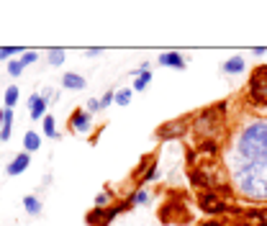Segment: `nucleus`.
Here are the masks:
<instances>
[{
  "label": "nucleus",
  "mask_w": 267,
  "mask_h": 226,
  "mask_svg": "<svg viewBox=\"0 0 267 226\" xmlns=\"http://www.w3.org/2000/svg\"><path fill=\"white\" fill-rule=\"evenodd\" d=\"M249 219H254L260 226H267V209H260V211H249Z\"/></svg>",
  "instance_id": "obj_26"
},
{
  "label": "nucleus",
  "mask_w": 267,
  "mask_h": 226,
  "mask_svg": "<svg viewBox=\"0 0 267 226\" xmlns=\"http://www.w3.org/2000/svg\"><path fill=\"white\" fill-rule=\"evenodd\" d=\"M188 131V123H185V119H175V121H167L157 129V139L162 141H172V139H180L183 134Z\"/></svg>",
  "instance_id": "obj_6"
},
{
  "label": "nucleus",
  "mask_w": 267,
  "mask_h": 226,
  "mask_svg": "<svg viewBox=\"0 0 267 226\" xmlns=\"http://www.w3.org/2000/svg\"><path fill=\"white\" fill-rule=\"evenodd\" d=\"M121 211H123V206H108V209H95L93 206V211L85 216V221H87V226H108Z\"/></svg>",
  "instance_id": "obj_5"
},
{
  "label": "nucleus",
  "mask_w": 267,
  "mask_h": 226,
  "mask_svg": "<svg viewBox=\"0 0 267 226\" xmlns=\"http://www.w3.org/2000/svg\"><path fill=\"white\" fill-rule=\"evenodd\" d=\"M3 111H5V108H0V126H3Z\"/></svg>",
  "instance_id": "obj_34"
},
{
  "label": "nucleus",
  "mask_w": 267,
  "mask_h": 226,
  "mask_svg": "<svg viewBox=\"0 0 267 226\" xmlns=\"http://www.w3.org/2000/svg\"><path fill=\"white\" fill-rule=\"evenodd\" d=\"M131 98H134V90L131 87H121V90H116V98H113V103L116 105H123L126 108L131 103Z\"/></svg>",
  "instance_id": "obj_17"
},
{
  "label": "nucleus",
  "mask_w": 267,
  "mask_h": 226,
  "mask_svg": "<svg viewBox=\"0 0 267 226\" xmlns=\"http://www.w3.org/2000/svg\"><path fill=\"white\" fill-rule=\"evenodd\" d=\"M41 123H44V134H47L49 139H59V131H57V121L51 119V116H44V119H41Z\"/></svg>",
  "instance_id": "obj_19"
},
{
  "label": "nucleus",
  "mask_w": 267,
  "mask_h": 226,
  "mask_svg": "<svg viewBox=\"0 0 267 226\" xmlns=\"http://www.w3.org/2000/svg\"><path fill=\"white\" fill-rule=\"evenodd\" d=\"M41 147V137H39V134L36 131H26L23 134V152H29V155H31V152H36Z\"/></svg>",
  "instance_id": "obj_16"
},
{
  "label": "nucleus",
  "mask_w": 267,
  "mask_h": 226,
  "mask_svg": "<svg viewBox=\"0 0 267 226\" xmlns=\"http://www.w3.org/2000/svg\"><path fill=\"white\" fill-rule=\"evenodd\" d=\"M200 209L206 211V213H221V211H226L229 206L221 201L216 193H203L200 195Z\"/></svg>",
  "instance_id": "obj_9"
},
{
  "label": "nucleus",
  "mask_w": 267,
  "mask_h": 226,
  "mask_svg": "<svg viewBox=\"0 0 267 226\" xmlns=\"http://www.w3.org/2000/svg\"><path fill=\"white\" fill-rule=\"evenodd\" d=\"M23 209L29 216H41V201H39V195H23Z\"/></svg>",
  "instance_id": "obj_15"
},
{
  "label": "nucleus",
  "mask_w": 267,
  "mask_h": 226,
  "mask_svg": "<svg viewBox=\"0 0 267 226\" xmlns=\"http://www.w3.org/2000/svg\"><path fill=\"white\" fill-rule=\"evenodd\" d=\"M252 54H254V57H265L267 49H265V47H254V49H252Z\"/></svg>",
  "instance_id": "obj_32"
},
{
  "label": "nucleus",
  "mask_w": 267,
  "mask_h": 226,
  "mask_svg": "<svg viewBox=\"0 0 267 226\" xmlns=\"http://www.w3.org/2000/svg\"><path fill=\"white\" fill-rule=\"evenodd\" d=\"M85 54H87V57H98V54H103V49L100 47H87Z\"/></svg>",
  "instance_id": "obj_31"
},
{
  "label": "nucleus",
  "mask_w": 267,
  "mask_h": 226,
  "mask_svg": "<svg viewBox=\"0 0 267 226\" xmlns=\"http://www.w3.org/2000/svg\"><path fill=\"white\" fill-rule=\"evenodd\" d=\"M13 54H23V49H18V47H3V49H0V59H8V57H13Z\"/></svg>",
  "instance_id": "obj_28"
},
{
  "label": "nucleus",
  "mask_w": 267,
  "mask_h": 226,
  "mask_svg": "<svg viewBox=\"0 0 267 226\" xmlns=\"http://www.w3.org/2000/svg\"><path fill=\"white\" fill-rule=\"evenodd\" d=\"M149 83H152V72H141L139 77H134V93H141V90H147Z\"/></svg>",
  "instance_id": "obj_18"
},
{
  "label": "nucleus",
  "mask_w": 267,
  "mask_h": 226,
  "mask_svg": "<svg viewBox=\"0 0 267 226\" xmlns=\"http://www.w3.org/2000/svg\"><path fill=\"white\" fill-rule=\"evenodd\" d=\"M224 103L221 105H213V108H203V111L195 116V123L193 129L198 137H203V141H216V131L218 126L224 123V119H221V113H224Z\"/></svg>",
  "instance_id": "obj_3"
},
{
  "label": "nucleus",
  "mask_w": 267,
  "mask_h": 226,
  "mask_svg": "<svg viewBox=\"0 0 267 226\" xmlns=\"http://www.w3.org/2000/svg\"><path fill=\"white\" fill-rule=\"evenodd\" d=\"M149 203V191L147 188H139L136 193H131L129 198V206H147Z\"/></svg>",
  "instance_id": "obj_20"
},
{
  "label": "nucleus",
  "mask_w": 267,
  "mask_h": 226,
  "mask_svg": "<svg viewBox=\"0 0 267 226\" xmlns=\"http://www.w3.org/2000/svg\"><path fill=\"white\" fill-rule=\"evenodd\" d=\"M65 57H67L65 49H59V47H51L49 49V65L51 67H62V65H65Z\"/></svg>",
  "instance_id": "obj_21"
},
{
  "label": "nucleus",
  "mask_w": 267,
  "mask_h": 226,
  "mask_svg": "<svg viewBox=\"0 0 267 226\" xmlns=\"http://www.w3.org/2000/svg\"><path fill=\"white\" fill-rule=\"evenodd\" d=\"M113 98H116V93H113V90H108V93L100 98V108H108V105L113 103Z\"/></svg>",
  "instance_id": "obj_30"
},
{
  "label": "nucleus",
  "mask_w": 267,
  "mask_h": 226,
  "mask_svg": "<svg viewBox=\"0 0 267 226\" xmlns=\"http://www.w3.org/2000/svg\"><path fill=\"white\" fill-rule=\"evenodd\" d=\"M247 70V62H244V57H229L224 65H221V72H224V75H242V72Z\"/></svg>",
  "instance_id": "obj_12"
},
{
  "label": "nucleus",
  "mask_w": 267,
  "mask_h": 226,
  "mask_svg": "<svg viewBox=\"0 0 267 226\" xmlns=\"http://www.w3.org/2000/svg\"><path fill=\"white\" fill-rule=\"evenodd\" d=\"M62 87H67V90H85L87 80L83 75H77V72H65V77H62Z\"/></svg>",
  "instance_id": "obj_13"
},
{
  "label": "nucleus",
  "mask_w": 267,
  "mask_h": 226,
  "mask_svg": "<svg viewBox=\"0 0 267 226\" xmlns=\"http://www.w3.org/2000/svg\"><path fill=\"white\" fill-rule=\"evenodd\" d=\"M3 103H5V108H11V111H13V105L18 103V87H16V85L8 87L5 95H3Z\"/></svg>",
  "instance_id": "obj_23"
},
{
  "label": "nucleus",
  "mask_w": 267,
  "mask_h": 226,
  "mask_svg": "<svg viewBox=\"0 0 267 226\" xmlns=\"http://www.w3.org/2000/svg\"><path fill=\"white\" fill-rule=\"evenodd\" d=\"M11 131H13V111H11V108H5V111H3V126H0V141L11 139Z\"/></svg>",
  "instance_id": "obj_14"
},
{
  "label": "nucleus",
  "mask_w": 267,
  "mask_h": 226,
  "mask_svg": "<svg viewBox=\"0 0 267 226\" xmlns=\"http://www.w3.org/2000/svg\"><path fill=\"white\" fill-rule=\"evenodd\" d=\"M249 101L254 105H267V65H260L249 77Z\"/></svg>",
  "instance_id": "obj_4"
},
{
  "label": "nucleus",
  "mask_w": 267,
  "mask_h": 226,
  "mask_svg": "<svg viewBox=\"0 0 267 226\" xmlns=\"http://www.w3.org/2000/svg\"><path fill=\"white\" fill-rule=\"evenodd\" d=\"M85 111H87V113H98V111H103V108H100V101H98V98H90V101L85 103Z\"/></svg>",
  "instance_id": "obj_29"
},
{
  "label": "nucleus",
  "mask_w": 267,
  "mask_h": 226,
  "mask_svg": "<svg viewBox=\"0 0 267 226\" xmlns=\"http://www.w3.org/2000/svg\"><path fill=\"white\" fill-rule=\"evenodd\" d=\"M29 165H31V155H29V152H18V155H16L11 162H8L5 173L11 175V177H16V175L26 173V170H29Z\"/></svg>",
  "instance_id": "obj_8"
},
{
  "label": "nucleus",
  "mask_w": 267,
  "mask_h": 226,
  "mask_svg": "<svg viewBox=\"0 0 267 226\" xmlns=\"http://www.w3.org/2000/svg\"><path fill=\"white\" fill-rule=\"evenodd\" d=\"M108 201H111V195H108V191H103V193H98V195H95V209H108Z\"/></svg>",
  "instance_id": "obj_27"
},
{
  "label": "nucleus",
  "mask_w": 267,
  "mask_h": 226,
  "mask_svg": "<svg viewBox=\"0 0 267 226\" xmlns=\"http://www.w3.org/2000/svg\"><path fill=\"white\" fill-rule=\"evenodd\" d=\"M203 226H224V224H218V221H206Z\"/></svg>",
  "instance_id": "obj_33"
},
{
  "label": "nucleus",
  "mask_w": 267,
  "mask_h": 226,
  "mask_svg": "<svg viewBox=\"0 0 267 226\" xmlns=\"http://www.w3.org/2000/svg\"><path fill=\"white\" fill-rule=\"evenodd\" d=\"M234 155L239 159H247V162H265L267 159V119H257L239 131Z\"/></svg>",
  "instance_id": "obj_2"
},
{
  "label": "nucleus",
  "mask_w": 267,
  "mask_h": 226,
  "mask_svg": "<svg viewBox=\"0 0 267 226\" xmlns=\"http://www.w3.org/2000/svg\"><path fill=\"white\" fill-rule=\"evenodd\" d=\"M69 129L72 131H80V134H87L93 129V116L85 111V108H75L69 113Z\"/></svg>",
  "instance_id": "obj_7"
},
{
  "label": "nucleus",
  "mask_w": 267,
  "mask_h": 226,
  "mask_svg": "<svg viewBox=\"0 0 267 226\" xmlns=\"http://www.w3.org/2000/svg\"><path fill=\"white\" fill-rule=\"evenodd\" d=\"M231 177L247 201H267V159L247 162L231 155Z\"/></svg>",
  "instance_id": "obj_1"
},
{
  "label": "nucleus",
  "mask_w": 267,
  "mask_h": 226,
  "mask_svg": "<svg viewBox=\"0 0 267 226\" xmlns=\"http://www.w3.org/2000/svg\"><path fill=\"white\" fill-rule=\"evenodd\" d=\"M157 62H159L162 67H175V70H185V67H188V62L183 59L180 52H162V54L157 57Z\"/></svg>",
  "instance_id": "obj_10"
},
{
  "label": "nucleus",
  "mask_w": 267,
  "mask_h": 226,
  "mask_svg": "<svg viewBox=\"0 0 267 226\" xmlns=\"http://www.w3.org/2000/svg\"><path fill=\"white\" fill-rule=\"evenodd\" d=\"M47 105H49V103L41 98V93L31 95V98H29V113H31V119H33V121L44 119V116H47Z\"/></svg>",
  "instance_id": "obj_11"
},
{
  "label": "nucleus",
  "mask_w": 267,
  "mask_h": 226,
  "mask_svg": "<svg viewBox=\"0 0 267 226\" xmlns=\"http://www.w3.org/2000/svg\"><path fill=\"white\" fill-rule=\"evenodd\" d=\"M8 72H11V77H18L21 72H23L21 59H8Z\"/></svg>",
  "instance_id": "obj_25"
},
{
  "label": "nucleus",
  "mask_w": 267,
  "mask_h": 226,
  "mask_svg": "<svg viewBox=\"0 0 267 226\" xmlns=\"http://www.w3.org/2000/svg\"><path fill=\"white\" fill-rule=\"evenodd\" d=\"M36 59H39V52H33V49H29V52H23V54H21V65H23V67L33 65Z\"/></svg>",
  "instance_id": "obj_24"
},
{
  "label": "nucleus",
  "mask_w": 267,
  "mask_h": 226,
  "mask_svg": "<svg viewBox=\"0 0 267 226\" xmlns=\"http://www.w3.org/2000/svg\"><path fill=\"white\" fill-rule=\"evenodd\" d=\"M159 175H162V173H159L157 162H152V165L147 167V173L141 175V180H139V183H141V185H147V183H154V180H159Z\"/></svg>",
  "instance_id": "obj_22"
}]
</instances>
